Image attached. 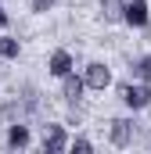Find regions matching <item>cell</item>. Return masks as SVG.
<instances>
[{
	"label": "cell",
	"instance_id": "obj_12",
	"mask_svg": "<svg viewBox=\"0 0 151 154\" xmlns=\"http://www.w3.org/2000/svg\"><path fill=\"white\" fill-rule=\"evenodd\" d=\"M54 4H58V0H29L33 14H47V11H54Z\"/></svg>",
	"mask_w": 151,
	"mask_h": 154
},
{
	"label": "cell",
	"instance_id": "obj_9",
	"mask_svg": "<svg viewBox=\"0 0 151 154\" xmlns=\"http://www.w3.org/2000/svg\"><path fill=\"white\" fill-rule=\"evenodd\" d=\"M130 75L140 79V82H151V54H140L130 61Z\"/></svg>",
	"mask_w": 151,
	"mask_h": 154
},
{
	"label": "cell",
	"instance_id": "obj_15",
	"mask_svg": "<svg viewBox=\"0 0 151 154\" xmlns=\"http://www.w3.org/2000/svg\"><path fill=\"white\" fill-rule=\"evenodd\" d=\"M0 4H4V0H0Z\"/></svg>",
	"mask_w": 151,
	"mask_h": 154
},
{
	"label": "cell",
	"instance_id": "obj_10",
	"mask_svg": "<svg viewBox=\"0 0 151 154\" xmlns=\"http://www.w3.org/2000/svg\"><path fill=\"white\" fill-rule=\"evenodd\" d=\"M18 54H22V39L4 32V36H0V61H14Z\"/></svg>",
	"mask_w": 151,
	"mask_h": 154
},
{
	"label": "cell",
	"instance_id": "obj_7",
	"mask_svg": "<svg viewBox=\"0 0 151 154\" xmlns=\"http://www.w3.org/2000/svg\"><path fill=\"white\" fill-rule=\"evenodd\" d=\"M83 93H86V79H83V75H76V72H72V75L61 79V97H65V104H72V108H76V104L83 100Z\"/></svg>",
	"mask_w": 151,
	"mask_h": 154
},
{
	"label": "cell",
	"instance_id": "obj_6",
	"mask_svg": "<svg viewBox=\"0 0 151 154\" xmlns=\"http://www.w3.org/2000/svg\"><path fill=\"white\" fill-rule=\"evenodd\" d=\"M47 72H50L54 79H65V75H72V72H76V57H72V50L58 47V50L50 54V61H47Z\"/></svg>",
	"mask_w": 151,
	"mask_h": 154
},
{
	"label": "cell",
	"instance_id": "obj_3",
	"mask_svg": "<svg viewBox=\"0 0 151 154\" xmlns=\"http://www.w3.org/2000/svg\"><path fill=\"white\" fill-rule=\"evenodd\" d=\"M108 140H112L115 147H133V140H137V118H112L108 122Z\"/></svg>",
	"mask_w": 151,
	"mask_h": 154
},
{
	"label": "cell",
	"instance_id": "obj_14",
	"mask_svg": "<svg viewBox=\"0 0 151 154\" xmlns=\"http://www.w3.org/2000/svg\"><path fill=\"white\" fill-rule=\"evenodd\" d=\"M7 25H11V14H7V11H4V4H0V32H4Z\"/></svg>",
	"mask_w": 151,
	"mask_h": 154
},
{
	"label": "cell",
	"instance_id": "obj_1",
	"mask_svg": "<svg viewBox=\"0 0 151 154\" xmlns=\"http://www.w3.org/2000/svg\"><path fill=\"white\" fill-rule=\"evenodd\" d=\"M119 100L137 115L151 108V82H140V79H130V82H119Z\"/></svg>",
	"mask_w": 151,
	"mask_h": 154
},
{
	"label": "cell",
	"instance_id": "obj_13",
	"mask_svg": "<svg viewBox=\"0 0 151 154\" xmlns=\"http://www.w3.org/2000/svg\"><path fill=\"white\" fill-rule=\"evenodd\" d=\"M69 151H94V143H90V140H86V136H72V143H69Z\"/></svg>",
	"mask_w": 151,
	"mask_h": 154
},
{
	"label": "cell",
	"instance_id": "obj_11",
	"mask_svg": "<svg viewBox=\"0 0 151 154\" xmlns=\"http://www.w3.org/2000/svg\"><path fill=\"white\" fill-rule=\"evenodd\" d=\"M122 11H126V0H101V18L104 22H122Z\"/></svg>",
	"mask_w": 151,
	"mask_h": 154
},
{
	"label": "cell",
	"instance_id": "obj_5",
	"mask_svg": "<svg viewBox=\"0 0 151 154\" xmlns=\"http://www.w3.org/2000/svg\"><path fill=\"white\" fill-rule=\"evenodd\" d=\"M83 79H86V90H108L112 86V68L104 61H90L83 68Z\"/></svg>",
	"mask_w": 151,
	"mask_h": 154
},
{
	"label": "cell",
	"instance_id": "obj_8",
	"mask_svg": "<svg viewBox=\"0 0 151 154\" xmlns=\"http://www.w3.org/2000/svg\"><path fill=\"white\" fill-rule=\"evenodd\" d=\"M29 143H33L29 125H25V122H11V125H7V147H11V151H25Z\"/></svg>",
	"mask_w": 151,
	"mask_h": 154
},
{
	"label": "cell",
	"instance_id": "obj_2",
	"mask_svg": "<svg viewBox=\"0 0 151 154\" xmlns=\"http://www.w3.org/2000/svg\"><path fill=\"white\" fill-rule=\"evenodd\" d=\"M69 143H72V136H69V129H65V125H58V122H47V125H43L40 147H43L47 154H61V151H69Z\"/></svg>",
	"mask_w": 151,
	"mask_h": 154
},
{
	"label": "cell",
	"instance_id": "obj_4",
	"mask_svg": "<svg viewBox=\"0 0 151 154\" xmlns=\"http://www.w3.org/2000/svg\"><path fill=\"white\" fill-rule=\"evenodd\" d=\"M122 22H126L130 29H148V25H151V4H148V0H126Z\"/></svg>",
	"mask_w": 151,
	"mask_h": 154
}]
</instances>
